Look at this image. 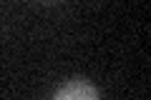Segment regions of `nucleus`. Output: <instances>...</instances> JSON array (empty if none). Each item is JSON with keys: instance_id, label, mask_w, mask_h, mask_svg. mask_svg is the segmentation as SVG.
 <instances>
[{"instance_id": "1", "label": "nucleus", "mask_w": 151, "mask_h": 100, "mask_svg": "<svg viewBox=\"0 0 151 100\" xmlns=\"http://www.w3.org/2000/svg\"><path fill=\"white\" fill-rule=\"evenodd\" d=\"M53 98H58V100H93V98H98V90L93 88L88 80L73 78L65 85H60L53 93Z\"/></svg>"}]
</instances>
